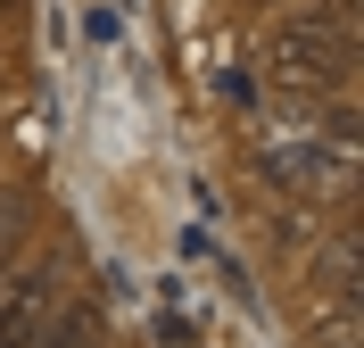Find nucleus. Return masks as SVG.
<instances>
[{"instance_id": "obj_1", "label": "nucleus", "mask_w": 364, "mask_h": 348, "mask_svg": "<svg viewBox=\"0 0 364 348\" xmlns=\"http://www.w3.org/2000/svg\"><path fill=\"white\" fill-rule=\"evenodd\" d=\"M91 340H100V307L91 299H58L33 324V348H91Z\"/></svg>"}, {"instance_id": "obj_2", "label": "nucleus", "mask_w": 364, "mask_h": 348, "mask_svg": "<svg viewBox=\"0 0 364 348\" xmlns=\"http://www.w3.org/2000/svg\"><path fill=\"white\" fill-rule=\"evenodd\" d=\"M25 224H33V199L25 191H0V265L25 249Z\"/></svg>"}]
</instances>
